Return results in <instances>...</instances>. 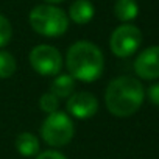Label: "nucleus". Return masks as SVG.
<instances>
[{"label": "nucleus", "instance_id": "f257e3e1", "mask_svg": "<svg viewBox=\"0 0 159 159\" xmlns=\"http://www.w3.org/2000/svg\"><path fill=\"white\" fill-rule=\"evenodd\" d=\"M143 97L145 91L139 80L133 76H119L108 84L105 102L111 114L128 117L142 106Z\"/></svg>", "mask_w": 159, "mask_h": 159}, {"label": "nucleus", "instance_id": "f03ea898", "mask_svg": "<svg viewBox=\"0 0 159 159\" xmlns=\"http://www.w3.org/2000/svg\"><path fill=\"white\" fill-rule=\"evenodd\" d=\"M66 64L70 76L91 83L102 76L105 59L102 50L95 44L89 41H78L69 47Z\"/></svg>", "mask_w": 159, "mask_h": 159}, {"label": "nucleus", "instance_id": "7ed1b4c3", "mask_svg": "<svg viewBox=\"0 0 159 159\" xmlns=\"http://www.w3.org/2000/svg\"><path fill=\"white\" fill-rule=\"evenodd\" d=\"M31 28L45 38L62 36L69 28V16L58 7L53 5H38L30 13Z\"/></svg>", "mask_w": 159, "mask_h": 159}, {"label": "nucleus", "instance_id": "20e7f679", "mask_svg": "<svg viewBox=\"0 0 159 159\" xmlns=\"http://www.w3.org/2000/svg\"><path fill=\"white\" fill-rule=\"evenodd\" d=\"M75 134V126L70 117L64 112H52L45 117L41 126V136L45 143L50 147H64L67 145Z\"/></svg>", "mask_w": 159, "mask_h": 159}, {"label": "nucleus", "instance_id": "39448f33", "mask_svg": "<svg viewBox=\"0 0 159 159\" xmlns=\"http://www.w3.org/2000/svg\"><path fill=\"white\" fill-rule=\"evenodd\" d=\"M142 42V33L137 27L123 24L117 27L109 39V47L112 53L119 58H128L131 56Z\"/></svg>", "mask_w": 159, "mask_h": 159}, {"label": "nucleus", "instance_id": "423d86ee", "mask_svg": "<svg viewBox=\"0 0 159 159\" xmlns=\"http://www.w3.org/2000/svg\"><path fill=\"white\" fill-rule=\"evenodd\" d=\"M30 64L39 75L53 76L61 72L62 58L55 47L41 44L30 52Z\"/></svg>", "mask_w": 159, "mask_h": 159}, {"label": "nucleus", "instance_id": "0eeeda50", "mask_svg": "<svg viewBox=\"0 0 159 159\" xmlns=\"http://www.w3.org/2000/svg\"><path fill=\"white\" fill-rule=\"evenodd\" d=\"M67 111L76 119H89L98 111V100L91 92H76L67 100Z\"/></svg>", "mask_w": 159, "mask_h": 159}, {"label": "nucleus", "instance_id": "6e6552de", "mask_svg": "<svg viewBox=\"0 0 159 159\" xmlns=\"http://www.w3.org/2000/svg\"><path fill=\"white\" fill-rule=\"evenodd\" d=\"M136 73L143 80H154L159 76V45L145 48L134 61Z\"/></svg>", "mask_w": 159, "mask_h": 159}, {"label": "nucleus", "instance_id": "1a4fd4ad", "mask_svg": "<svg viewBox=\"0 0 159 159\" xmlns=\"http://www.w3.org/2000/svg\"><path fill=\"white\" fill-rule=\"evenodd\" d=\"M94 14L95 10L89 0H75L69 8V19H72L78 25H84L91 22Z\"/></svg>", "mask_w": 159, "mask_h": 159}, {"label": "nucleus", "instance_id": "9d476101", "mask_svg": "<svg viewBox=\"0 0 159 159\" xmlns=\"http://www.w3.org/2000/svg\"><path fill=\"white\" fill-rule=\"evenodd\" d=\"M73 91H75V78L70 75H58L50 84L48 92H52L58 98H66L70 97Z\"/></svg>", "mask_w": 159, "mask_h": 159}, {"label": "nucleus", "instance_id": "9b49d317", "mask_svg": "<svg viewBox=\"0 0 159 159\" xmlns=\"http://www.w3.org/2000/svg\"><path fill=\"white\" fill-rule=\"evenodd\" d=\"M17 151L25 157H33L39 151V140L33 133H20L16 139Z\"/></svg>", "mask_w": 159, "mask_h": 159}, {"label": "nucleus", "instance_id": "f8f14e48", "mask_svg": "<svg viewBox=\"0 0 159 159\" xmlns=\"http://www.w3.org/2000/svg\"><path fill=\"white\" fill-rule=\"evenodd\" d=\"M139 7L136 0H117L114 5V14L122 22H129L137 17Z\"/></svg>", "mask_w": 159, "mask_h": 159}, {"label": "nucleus", "instance_id": "ddd939ff", "mask_svg": "<svg viewBox=\"0 0 159 159\" xmlns=\"http://www.w3.org/2000/svg\"><path fill=\"white\" fill-rule=\"evenodd\" d=\"M16 59L11 53L0 50V78H10L16 72Z\"/></svg>", "mask_w": 159, "mask_h": 159}, {"label": "nucleus", "instance_id": "4468645a", "mask_svg": "<svg viewBox=\"0 0 159 159\" xmlns=\"http://www.w3.org/2000/svg\"><path fill=\"white\" fill-rule=\"evenodd\" d=\"M39 106H41V109H42L44 112L52 114V112H55V111L58 109V106H59V98L55 97L52 92H45V94L41 97V100H39Z\"/></svg>", "mask_w": 159, "mask_h": 159}, {"label": "nucleus", "instance_id": "2eb2a0df", "mask_svg": "<svg viewBox=\"0 0 159 159\" xmlns=\"http://www.w3.org/2000/svg\"><path fill=\"white\" fill-rule=\"evenodd\" d=\"M11 36H13V27L10 20L3 14H0V48L5 47L11 41Z\"/></svg>", "mask_w": 159, "mask_h": 159}, {"label": "nucleus", "instance_id": "dca6fc26", "mask_svg": "<svg viewBox=\"0 0 159 159\" xmlns=\"http://www.w3.org/2000/svg\"><path fill=\"white\" fill-rule=\"evenodd\" d=\"M36 159H67V157L62 153L56 151V150H47V151L39 153Z\"/></svg>", "mask_w": 159, "mask_h": 159}, {"label": "nucleus", "instance_id": "f3484780", "mask_svg": "<svg viewBox=\"0 0 159 159\" xmlns=\"http://www.w3.org/2000/svg\"><path fill=\"white\" fill-rule=\"evenodd\" d=\"M148 98L153 105L159 106V83L153 84L150 89H148Z\"/></svg>", "mask_w": 159, "mask_h": 159}, {"label": "nucleus", "instance_id": "a211bd4d", "mask_svg": "<svg viewBox=\"0 0 159 159\" xmlns=\"http://www.w3.org/2000/svg\"><path fill=\"white\" fill-rule=\"evenodd\" d=\"M44 2H47V3H59V2H62V0H44Z\"/></svg>", "mask_w": 159, "mask_h": 159}]
</instances>
